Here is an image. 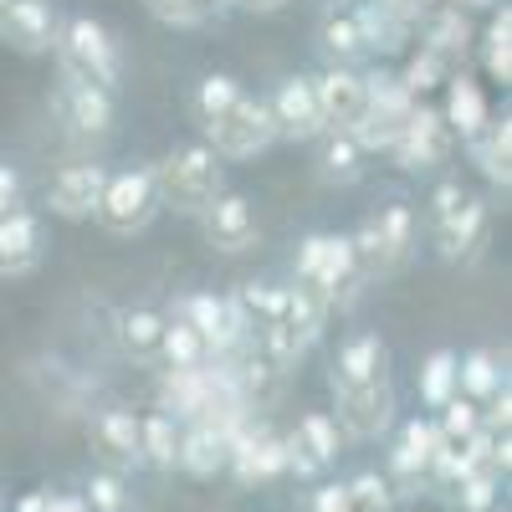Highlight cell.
Listing matches in <instances>:
<instances>
[{"label": "cell", "mask_w": 512, "mask_h": 512, "mask_svg": "<svg viewBox=\"0 0 512 512\" xmlns=\"http://www.w3.org/2000/svg\"><path fill=\"white\" fill-rule=\"evenodd\" d=\"M113 338H118V349L123 359H134V364H159V338H164V313L159 308H118L113 318Z\"/></svg>", "instance_id": "484cf974"}, {"label": "cell", "mask_w": 512, "mask_h": 512, "mask_svg": "<svg viewBox=\"0 0 512 512\" xmlns=\"http://www.w3.org/2000/svg\"><path fill=\"white\" fill-rule=\"evenodd\" d=\"M451 77V62H441L431 47H420L415 57H410V67L400 72V82H405V93L410 98H425V93H436L441 82Z\"/></svg>", "instance_id": "ab89813d"}, {"label": "cell", "mask_w": 512, "mask_h": 512, "mask_svg": "<svg viewBox=\"0 0 512 512\" xmlns=\"http://www.w3.org/2000/svg\"><path fill=\"white\" fill-rule=\"evenodd\" d=\"M52 108L67 123V134H77V139H108L118 128V93L93 88V82H77V77L57 82Z\"/></svg>", "instance_id": "2e32d148"}, {"label": "cell", "mask_w": 512, "mask_h": 512, "mask_svg": "<svg viewBox=\"0 0 512 512\" xmlns=\"http://www.w3.org/2000/svg\"><path fill=\"white\" fill-rule=\"evenodd\" d=\"M482 67H487V82H512V6H492V21H487V36H482Z\"/></svg>", "instance_id": "e575fe53"}, {"label": "cell", "mask_w": 512, "mask_h": 512, "mask_svg": "<svg viewBox=\"0 0 512 512\" xmlns=\"http://www.w3.org/2000/svg\"><path fill=\"white\" fill-rule=\"evenodd\" d=\"M287 328L303 338V349H318L323 344V333H328V318H333V308H328V297H318L313 287H303V282H287Z\"/></svg>", "instance_id": "1f68e13d"}, {"label": "cell", "mask_w": 512, "mask_h": 512, "mask_svg": "<svg viewBox=\"0 0 512 512\" xmlns=\"http://www.w3.org/2000/svg\"><path fill=\"white\" fill-rule=\"evenodd\" d=\"M226 472H231L236 487H246V492L282 482V477H287V431H277V425H267V420H246L241 436L231 441Z\"/></svg>", "instance_id": "ba28073f"}, {"label": "cell", "mask_w": 512, "mask_h": 512, "mask_svg": "<svg viewBox=\"0 0 512 512\" xmlns=\"http://www.w3.org/2000/svg\"><path fill=\"white\" fill-rule=\"evenodd\" d=\"M446 497H451L456 512H497V502H502V477L487 472V466H477V472L461 477Z\"/></svg>", "instance_id": "74e56055"}, {"label": "cell", "mask_w": 512, "mask_h": 512, "mask_svg": "<svg viewBox=\"0 0 512 512\" xmlns=\"http://www.w3.org/2000/svg\"><path fill=\"white\" fill-rule=\"evenodd\" d=\"M318 52L328 67H364L369 62V41L354 11H328L318 26Z\"/></svg>", "instance_id": "4316f807"}, {"label": "cell", "mask_w": 512, "mask_h": 512, "mask_svg": "<svg viewBox=\"0 0 512 512\" xmlns=\"http://www.w3.org/2000/svg\"><path fill=\"white\" fill-rule=\"evenodd\" d=\"M236 11H246V16H277V11H287L292 0H231Z\"/></svg>", "instance_id": "7dc6e473"}, {"label": "cell", "mask_w": 512, "mask_h": 512, "mask_svg": "<svg viewBox=\"0 0 512 512\" xmlns=\"http://www.w3.org/2000/svg\"><path fill=\"white\" fill-rule=\"evenodd\" d=\"M390 154L405 175H436V169L456 154V134L446 128V118H441V108H425V103H415V113L405 118V128L395 134V144L384 149Z\"/></svg>", "instance_id": "30bf717a"}, {"label": "cell", "mask_w": 512, "mask_h": 512, "mask_svg": "<svg viewBox=\"0 0 512 512\" xmlns=\"http://www.w3.org/2000/svg\"><path fill=\"white\" fill-rule=\"evenodd\" d=\"M175 313L180 323H190L205 344H210V354H231V349H241L246 338H251V318H246V308H241V297L236 292H185V297H175Z\"/></svg>", "instance_id": "52a82bcc"}, {"label": "cell", "mask_w": 512, "mask_h": 512, "mask_svg": "<svg viewBox=\"0 0 512 512\" xmlns=\"http://www.w3.org/2000/svg\"><path fill=\"white\" fill-rule=\"evenodd\" d=\"M497 512H502V507H497Z\"/></svg>", "instance_id": "816d5d0a"}, {"label": "cell", "mask_w": 512, "mask_h": 512, "mask_svg": "<svg viewBox=\"0 0 512 512\" xmlns=\"http://www.w3.org/2000/svg\"><path fill=\"white\" fill-rule=\"evenodd\" d=\"M354 236V251H359V272L364 282H379V277H395L415 246H420V216H415V205L410 200H384L374 205L364 226L349 231Z\"/></svg>", "instance_id": "3957f363"}, {"label": "cell", "mask_w": 512, "mask_h": 512, "mask_svg": "<svg viewBox=\"0 0 512 512\" xmlns=\"http://www.w3.org/2000/svg\"><path fill=\"white\" fill-rule=\"evenodd\" d=\"M487 226H492L487 200H482V195H461L456 210H446L441 221H431V246H436L441 262H466V256L482 251Z\"/></svg>", "instance_id": "d6986e66"}, {"label": "cell", "mask_w": 512, "mask_h": 512, "mask_svg": "<svg viewBox=\"0 0 512 512\" xmlns=\"http://www.w3.org/2000/svg\"><path fill=\"white\" fill-rule=\"evenodd\" d=\"M313 169L323 185H359L364 169H369V149L349 134V128H323V134L313 139Z\"/></svg>", "instance_id": "7402d4cb"}, {"label": "cell", "mask_w": 512, "mask_h": 512, "mask_svg": "<svg viewBox=\"0 0 512 512\" xmlns=\"http://www.w3.org/2000/svg\"><path fill=\"white\" fill-rule=\"evenodd\" d=\"M466 154H472V164L482 169V180L487 185H512V113H492L482 123V134L466 139Z\"/></svg>", "instance_id": "cb8c5ba5"}, {"label": "cell", "mask_w": 512, "mask_h": 512, "mask_svg": "<svg viewBox=\"0 0 512 512\" xmlns=\"http://www.w3.org/2000/svg\"><path fill=\"white\" fill-rule=\"evenodd\" d=\"M41 507H47V492H26V497L11 507V512H41Z\"/></svg>", "instance_id": "c3c4849f"}, {"label": "cell", "mask_w": 512, "mask_h": 512, "mask_svg": "<svg viewBox=\"0 0 512 512\" xmlns=\"http://www.w3.org/2000/svg\"><path fill=\"white\" fill-rule=\"evenodd\" d=\"M246 93V82L236 77V72H205L195 88H190V113H195V123H200V134L210 123H221L231 108H236V98Z\"/></svg>", "instance_id": "4dcf8cb0"}, {"label": "cell", "mask_w": 512, "mask_h": 512, "mask_svg": "<svg viewBox=\"0 0 512 512\" xmlns=\"http://www.w3.org/2000/svg\"><path fill=\"white\" fill-rule=\"evenodd\" d=\"M333 390V420L344 441H359V446H374L395 431V415H400V400H395V379L379 374V379H364V384H328Z\"/></svg>", "instance_id": "8992f818"}, {"label": "cell", "mask_w": 512, "mask_h": 512, "mask_svg": "<svg viewBox=\"0 0 512 512\" xmlns=\"http://www.w3.org/2000/svg\"><path fill=\"white\" fill-rule=\"evenodd\" d=\"M103 180H108V169L93 164V159H77V164H62L57 175L47 180V210L57 221H93V210H98V195H103Z\"/></svg>", "instance_id": "ac0fdd59"}, {"label": "cell", "mask_w": 512, "mask_h": 512, "mask_svg": "<svg viewBox=\"0 0 512 512\" xmlns=\"http://www.w3.org/2000/svg\"><path fill=\"white\" fill-rule=\"evenodd\" d=\"M287 477H297V482H323V466L297 446L292 436H287Z\"/></svg>", "instance_id": "bcb514c9"}, {"label": "cell", "mask_w": 512, "mask_h": 512, "mask_svg": "<svg viewBox=\"0 0 512 512\" xmlns=\"http://www.w3.org/2000/svg\"><path fill=\"white\" fill-rule=\"evenodd\" d=\"M57 31H62V11L52 0H0V41L16 57H52Z\"/></svg>", "instance_id": "5bb4252c"}, {"label": "cell", "mask_w": 512, "mask_h": 512, "mask_svg": "<svg viewBox=\"0 0 512 512\" xmlns=\"http://www.w3.org/2000/svg\"><path fill=\"white\" fill-rule=\"evenodd\" d=\"M415 395H420V405L431 410V415L456 395V349H431V354L420 359V369H415Z\"/></svg>", "instance_id": "836d02e7"}, {"label": "cell", "mask_w": 512, "mask_h": 512, "mask_svg": "<svg viewBox=\"0 0 512 512\" xmlns=\"http://www.w3.org/2000/svg\"><path fill=\"white\" fill-rule=\"evenodd\" d=\"M16 205H26V180H21V169L0 159V216H11Z\"/></svg>", "instance_id": "ee69618b"}, {"label": "cell", "mask_w": 512, "mask_h": 512, "mask_svg": "<svg viewBox=\"0 0 512 512\" xmlns=\"http://www.w3.org/2000/svg\"><path fill=\"white\" fill-rule=\"evenodd\" d=\"M436 446H441V431H436L431 415H410L395 431V446H390V456H384V477L395 482V492L405 502L425 487V472H431Z\"/></svg>", "instance_id": "4fadbf2b"}, {"label": "cell", "mask_w": 512, "mask_h": 512, "mask_svg": "<svg viewBox=\"0 0 512 512\" xmlns=\"http://www.w3.org/2000/svg\"><path fill=\"white\" fill-rule=\"evenodd\" d=\"M159 216H164V205H159V185H154V164L108 169L98 210H93V221L108 236H144Z\"/></svg>", "instance_id": "5b68a950"}, {"label": "cell", "mask_w": 512, "mask_h": 512, "mask_svg": "<svg viewBox=\"0 0 512 512\" xmlns=\"http://www.w3.org/2000/svg\"><path fill=\"white\" fill-rule=\"evenodd\" d=\"M287 436H292L297 446H303V451L323 466V472H333L338 456H344V446H349V441H344V431H338V420H333L328 410H303Z\"/></svg>", "instance_id": "f1b7e54d"}, {"label": "cell", "mask_w": 512, "mask_h": 512, "mask_svg": "<svg viewBox=\"0 0 512 512\" xmlns=\"http://www.w3.org/2000/svg\"><path fill=\"white\" fill-rule=\"evenodd\" d=\"M226 456H231V436L216 431L205 420H180V461L175 472L195 477V482H216L226 472Z\"/></svg>", "instance_id": "44dd1931"}, {"label": "cell", "mask_w": 512, "mask_h": 512, "mask_svg": "<svg viewBox=\"0 0 512 512\" xmlns=\"http://www.w3.org/2000/svg\"><path fill=\"white\" fill-rule=\"evenodd\" d=\"M292 282H303L318 297H328L333 313L354 308V297L364 287L354 236L349 231H308L303 241H297V256H292Z\"/></svg>", "instance_id": "7a4b0ae2"}, {"label": "cell", "mask_w": 512, "mask_h": 512, "mask_svg": "<svg viewBox=\"0 0 512 512\" xmlns=\"http://www.w3.org/2000/svg\"><path fill=\"white\" fill-rule=\"evenodd\" d=\"M195 221H200L205 246H210V251H221V256H241V251L256 246V236H262V221H256L251 200H246L241 190H231V185H226L216 200H210Z\"/></svg>", "instance_id": "9a60e30c"}, {"label": "cell", "mask_w": 512, "mask_h": 512, "mask_svg": "<svg viewBox=\"0 0 512 512\" xmlns=\"http://www.w3.org/2000/svg\"><path fill=\"white\" fill-rule=\"evenodd\" d=\"M144 11H149L159 26H175V31L205 26V11L195 6V0H144Z\"/></svg>", "instance_id": "b9f144b4"}, {"label": "cell", "mask_w": 512, "mask_h": 512, "mask_svg": "<svg viewBox=\"0 0 512 512\" xmlns=\"http://www.w3.org/2000/svg\"><path fill=\"white\" fill-rule=\"evenodd\" d=\"M431 420H436L441 441L461 446L466 436H477V431H482V405H477V400H466V395H451V400H446Z\"/></svg>", "instance_id": "f35d334b"}, {"label": "cell", "mask_w": 512, "mask_h": 512, "mask_svg": "<svg viewBox=\"0 0 512 512\" xmlns=\"http://www.w3.org/2000/svg\"><path fill=\"white\" fill-rule=\"evenodd\" d=\"M47 262V221L31 205H16L0 216V282H21Z\"/></svg>", "instance_id": "e0dca14e"}, {"label": "cell", "mask_w": 512, "mask_h": 512, "mask_svg": "<svg viewBox=\"0 0 512 512\" xmlns=\"http://www.w3.org/2000/svg\"><path fill=\"white\" fill-rule=\"evenodd\" d=\"M318 88V108H323V123L328 128H354L369 108V82H364V67H323L313 77Z\"/></svg>", "instance_id": "ffe728a7"}, {"label": "cell", "mask_w": 512, "mask_h": 512, "mask_svg": "<svg viewBox=\"0 0 512 512\" xmlns=\"http://www.w3.org/2000/svg\"><path fill=\"white\" fill-rule=\"evenodd\" d=\"M205 144L216 149L226 164H231V159H256V154H267V149L277 144V123H272V113H267V98L246 88V93L236 98V108H231L221 123L205 128Z\"/></svg>", "instance_id": "9c48e42d"}, {"label": "cell", "mask_w": 512, "mask_h": 512, "mask_svg": "<svg viewBox=\"0 0 512 512\" xmlns=\"http://www.w3.org/2000/svg\"><path fill=\"white\" fill-rule=\"evenodd\" d=\"M461 180H436V190H431V200H425V221H441L446 210H456L461 205Z\"/></svg>", "instance_id": "f6af8a7d"}, {"label": "cell", "mask_w": 512, "mask_h": 512, "mask_svg": "<svg viewBox=\"0 0 512 512\" xmlns=\"http://www.w3.org/2000/svg\"><path fill=\"white\" fill-rule=\"evenodd\" d=\"M461 6H472V11H492L497 0H461Z\"/></svg>", "instance_id": "f907efd6"}, {"label": "cell", "mask_w": 512, "mask_h": 512, "mask_svg": "<svg viewBox=\"0 0 512 512\" xmlns=\"http://www.w3.org/2000/svg\"><path fill=\"white\" fill-rule=\"evenodd\" d=\"M507 384V354H497V349H466V354H456V395H466V400H492L497 390Z\"/></svg>", "instance_id": "83f0119b"}, {"label": "cell", "mask_w": 512, "mask_h": 512, "mask_svg": "<svg viewBox=\"0 0 512 512\" xmlns=\"http://www.w3.org/2000/svg\"><path fill=\"white\" fill-rule=\"evenodd\" d=\"M441 88H446L441 118H446V128L456 134V144H466L472 134H482V123L492 118V103H487V88H482V82L466 77V72H451Z\"/></svg>", "instance_id": "603a6c76"}, {"label": "cell", "mask_w": 512, "mask_h": 512, "mask_svg": "<svg viewBox=\"0 0 512 512\" xmlns=\"http://www.w3.org/2000/svg\"><path fill=\"white\" fill-rule=\"evenodd\" d=\"M88 446H93V461L103 466V472L134 477L139 466H144V451H139V410L103 405L88 420Z\"/></svg>", "instance_id": "7c38bea8"}, {"label": "cell", "mask_w": 512, "mask_h": 512, "mask_svg": "<svg viewBox=\"0 0 512 512\" xmlns=\"http://www.w3.org/2000/svg\"><path fill=\"white\" fill-rule=\"evenodd\" d=\"M267 113L277 123V144H313L323 134V108H318V88L313 72H292L267 93Z\"/></svg>", "instance_id": "8fae6325"}, {"label": "cell", "mask_w": 512, "mask_h": 512, "mask_svg": "<svg viewBox=\"0 0 512 512\" xmlns=\"http://www.w3.org/2000/svg\"><path fill=\"white\" fill-rule=\"evenodd\" d=\"M466 41H472V36H466L461 11H446V16L431 26V41H420V47H431L441 62H451V57H461V52H466Z\"/></svg>", "instance_id": "60d3db41"}, {"label": "cell", "mask_w": 512, "mask_h": 512, "mask_svg": "<svg viewBox=\"0 0 512 512\" xmlns=\"http://www.w3.org/2000/svg\"><path fill=\"white\" fill-rule=\"evenodd\" d=\"M210 359V344L190 328V323H180L175 313H164V338H159V369H205Z\"/></svg>", "instance_id": "d6a6232c"}, {"label": "cell", "mask_w": 512, "mask_h": 512, "mask_svg": "<svg viewBox=\"0 0 512 512\" xmlns=\"http://www.w3.org/2000/svg\"><path fill=\"white\" fill-rule=\"evenodd\" d=\"M303 512H354L349 487H344V482H313V492H308Z\"/></svg>", "instance_id": "7bdbcfd3"}, {"label": "cell", "mask_w": 512, "mask_h": 512, "mask_svg": "<svg viewBox=\"0 0 512 512\" xmlns=\"http://www.w3.org/2000/svg\"><path fill=\"white\" fill-rule=\"evenodd\" d=\"M52 57H57L62 77L93 82V88H108V93L123 88V47L98 16H62Z\"/></svg>", "instance_id": "277c9868"}, {"label": "cell", "mask_w": 512, "mask_h": 512, "mask_svg": "<svg viewBox=\"0 0 512 512\" xmlns=\"http://www.w3.org/2000/svg\"><path fill=\"white\" fill-rule=\"evenodd\" d=\"M154 185H159V205L164 210L195 221L200 210L226 190V159L205 139H185L175 149H164V159L154 164Z\"/></svg>", "instance_id": "6da1fadb"}, {"label": "cell", "mask_w": 512, "mask_h": 512, "mask_svg": "<svg viewBox=\"0 0 512 512\" xmlns=\"http://www.w3.org/2000/svg\"><path fill=\"white\" fill-rule=\"evenodd\" d=\"M379 374H390V344H384L379 333H354L338 344L328 384H364V379H379Z\"/></svg>", "instance_id": "d4e9b609"}, {"label": "cell", "mask_w": 512, "mask_h": 512, "mask_svg": "<svg viewBox=\"0 0 512 512\" xmlns=\"http://www.w3.org/2000/svg\"><path fill=\"white\" fill-rule=\"evenodd\" d=\"M195 6H200V11H205V21H210V16H221V11H231V0H195Z\"/></svg>", "instance_id": "681fc988"}, {"label": "cell", "mask_w": 512, "mask_h": 512, "mask_svg": "<svg viewBox=\"0 0 512 512\" xmlns=\"http://www.w3.org/2000/svg\"><path fill=\"white\" fill-rule=\"evenodd\" d=\"M139 451H144V466H154V472H175L180 461V420L169 410H144L139 415Z\"/></svg>", "instance_id": "f546056e"}, {"label": "cell", "mask_w": 512, "mask_h": 512, "mask_svg": "<svg viewBox=\"0 0 512 512\" xmlns=\"http://www.w3.org/2000/svg\"><path fill=\"white\" fill-rule=\"evenodd\" d=\"M82 507L88 512H134V492H128V477L118 472H103V466H93L88 477H82Z\"/></svg>", "instance_id": "8d00e7d4"}, {"label": "cell", "mask_w": 512, "mask_h": 512, "mask_svg": "<svg viewBox=\"0 0 512 512\" xmlns=\"http://www.w3.org/2000/svg\"><path fill=\"white\" fill-rule=\"evenodd\" d=\"M344 487H349V502H354V512H405V497L395 492V482L384 477V472H374V466L354 472Z\"/></svg>", "instance_id": "d590c367"}]
</instances>
